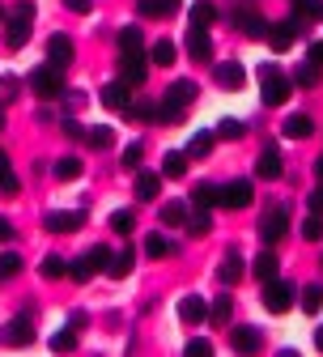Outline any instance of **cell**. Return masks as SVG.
<instances>
[{"label":"cell","instance_id":"6da1fadb","mask_svg":"<svg viewBox=\"0 0 323 357\" xmlns=\"http://www.w3.org/2000/svg\"><path fill=\"white\" fill-rule=\"evenodd\" d=\"M30 26H34V0H17V5L5 13V47L9 52H22L26 47Z\"/></svg>","mask_w":323,"mask_h":357},{"label":"cell","instance_id":"7a4b0ae2","mask_svg":"<svg viewBox=\"0 0 323 357\" xmlns=\"http://www.w3.org/2000/svg\"><path fill=\"white\" fill-rule=\"evenodd\" d=\"M290 89H294V81L281 77L276 64H260V98H264V107H281L290 98Z\"/></svg>","mask_w":323,"mask_h":357},{"label":"cell","instance_id":"3957f363","mask_svg":"<svg viewBox=\"0 0 323 357\" xmlns=\"http://www.w3.org/2000/svg\"><path fill=\"white\" fill-rule=\"evenodd\" d=\"M30 89H34V94L38 98H60L64 94V68H56V64H43V68H34L30 73Z\"/></svg>","mask_w":323,"mask_h":357},{"label":"cell","instance_id":"277c9868","mask_svg":"<svg viewBox=\"0 0 323 357\" xmlns=\"http://www.w3.org/2000/svg\"><path fill=\"white\" fill-rule=\"evenodd\" d=\"M285 234H290V208L276 204V208H268V213L260 217V238L272 247V243H281Z\"/></svg>","mask_w":323,"mask_h":357},{"label":"cell","instance_id":"5b68a950","mask_svg":"<svg viewBox=\"0 0 323 357\" xmlns=\"http://www.w3.org/2000/svg\"><path fill=\"white\" fill-rule=\"evenodd\" d=\"M294 302H298V289H294L290 281H268V285H264V306L272 310V315H285Z\"/></svg>","mask_w":323,"mask_h":357},{"label":"cell","instance_id":"8992f818","mask_svg":"<svg viewBox=\"0 0 323 357\" xmlns=\"http://www.w3.org/2000/svg\"><path fill=\"white\" fill-rule=\"evenodd\" d=\"M302 30H306V22H298V17L268 26V43H272V52H290V47H294V38H298Z\"/></svg>","mask_w":323,"mask_h":357},{"label":"cell","instance_id":"52a82bcc","mask_svg":"<svg viewBox=\"0 0 323 357\" xmlns=\"http://www.w3.org/2000/svg\"><path fill=\"white\" fill-rule=\"evenodd\" d=\"M43 226H47L52 234H77L81 226H85V213L81 208H56V213H47V217H43Z\"/></svg>","mask_w":323,"mask_h":357},{"label":"cell","instance_id":"ba28073f","mask_svg":"<svg viewBox=\"0 0 323 357\" xmlns=\"http://www.w3.org/2000/svg\"><path fill=\"white\" fill-rule=\"evenodd\" d=\"M119 77H123L128 85H141V81L149 77V60H145V52H119Z\"/></svg>","mask_w":323,"mask_h":357},{"label":"cell","instance_id":"9c48e42d","mask_svg":"<svg viewBox=\"0 0 323 357\" xmlns=\"http://www.w3.org/2000/svg\"><path fill=\"white\" fill-rule=\"evenodd\" d=\"M251 200H255L251 178H234V183H225V188H221V208H247Z\"/></svg>","mask_w":323,"mask_h":357},{"label":"cell","instance_id":"30bf717a","mask_svg":"<svg viewBox=\"0 0 323 357\" xmlns=\"http://www.w3.org/2000/svg\"><path fill=\"white\" fill-rule=\"evenodd\" d=\"M103 107H107V111H128V107H132V85H128L123 77L103 85Z\"/></svg>","mask_w":323,"mask_h":357},{"label":"cell","instance_id":"8fae6325","mask_svg":"<svg viewBox=\"0 0 323 357\" xmlns=\"http://www.w3.org/2000/svg\"><path fill=\"white\" fill-rule=\"evenodd\" d=\"M183 47H188V56H192L196 64H209V60H213V38H209V30H200V26L188 30V43H183Z\"/></svg>","mask_w":323,"mask_h":357},{"label":"cell","instance_id":"7c38bea8","mask_svg":"<svg viewBox=\"0 0 323 357\" xmlns=\"http://www.w3.org/2000/svg\"><path fill=\"white\" fill-rule=\"evenodd\" d=\"M73 56H77V47H73V38H68V34H52V38H47V64L68 68Z\"/></svg>","mask_w":323,"mask_h":357},{"label":"cell","instance_id":"4fadbf2b","mask_svg":"<svg viewBox=\"0 0 323 357\" xmlns=\"http://www.w3.org/2000/svg\"><path fill=\"white\" fill-rule=\"evenodd\" d=\"M179 319H183V324H192V328H196V324H204V319H209V302H204L200 294L179 298Z\"/></svg>","mask_w":323,"mask_h":357},{"label":"cell","instance_id":"5bb4252c","mask_svg":"<svg viewBox=\"0 0 323 357\" xmlns=\"http://www.w3.org/2000/svg\"><path fill=\"white\" fill-rule=\"evenodd\" d=\"M230 22H234V26H239L247 38H268V22H264L255 9H239V13L230 17Z\"/></svg>","mask_w":323,"mask_h":357},{"label":"cell","instance_id":"9a60e30c","mask_svg":"<svg viewBox=\"0 0 323 357\" xmlns=\"http://www.w3.org/2000/svg\"><path fill=\"white\" fill-rule=\"evenodd\" d=\"M255 174H260V178H281V149H276V145H264L260 158H255Z\"/></svg>","mask_w":323,"mask_h":357},{"label":"cell","instance_id":"2e32d148","mask_svg":"<svg viewBox=\"0 0 323 357\" xmlns=\"http://www.w3.org/2000/svg\"><path fill=\"white\" fill-rule=\"evenodd\" d=\"M162 102H170V107H179V111H188V107L196 102V81H174V85L166 89Z\"/></svg>","mask_w":323,"mask_h":357},{"label":"cell","instance_id":"e0dca14e","mask_svg":"<svg viewBox=\"0 0 323 357\" xmlns=\"http://www.w3.org/2000/svg\"><path fill=\"white\" fill-rule=\"evenodd\" d=\"M213 77H217V85H221V89H243V81H247V73H243V64H239V60L217 64V68H213Z\"/></svg>","mask_w":323,"mask_h":357},{"label":"cell","instance_id":"ac0fdd59","mask_svg":"<svg viewBox=\"0 0 323 357\" xmlns=\"http://www.w3.org/2000/svg\"><path fill=\"white\" fill-rule=\"evenodd\" d=\"M230 344H234L239 353H255V349L264 344V336H260L255 328H247V324H239V328H230Z\"/></svg>","mask_w":323,"mask_h":357},{"label":"cell","instance_id":"d6986e66","mask_svg":"<svg viewBox=\"0 0 323 357\" xmlns=\"http://www.w3.org/2000/svg\"><path fill=\"white\" fill-rule=\"evenodd\" d=\"M251 273H255V281H260V285H268V281H276L281 264H276V255H272V251H260V255H255V264H251Z\"/></svg>","mask_w":323,"mask_h":357},{"label":"cell","instance_id":"ffe728a7","mask_svg":"<svg viewBox=\"0 0 323 357\" xmlns=\"http://www.w3.org/2000/svg\"><path fill=\"white\" fill-rule=\"evenodd\" d=\"M217 281H221V285H239V281H243V255H239V251H230V255L221 259Z\"/></svg>","mask_w":323,"mask_h":357},{"label":"cell","instance_id":"44dd1931","mask_svg":"<svg viewBox=\"0 0 323 357\" xmlns=\"http://www.w3.org/2000/svg\"><path fill=\"white\" fill-rule=\"evenodd\" d=\"M5 340H9V344H30V340H34V324H30L26 315L9 319V324H5Z\"/></svg>","mask_w":323,"mask_h":357},{"label":"cell","instance_id":"7402d4cb","mask_svg":"<svg viewBox=\"0 0 323 357\" xmlns=\"http://www.w3.org/2000/svg\"><path fill=\"white\" fill-rule=\"evenodd\" d=\"M158 192H162V174H153V170L136 174V200H158Z\"/></svg>","mask_w":323,"mask_h":357},{"label":"cell","instance_id":"603a6c76","mask_svg":"<svg viewBox=\"0 0 323 357\" xmlns=\"http://www.w3.org/2000/svg\"><path fill=\"white\" fill-rule=\"evenodd\" d=\"M68 277H73V281H81V285L98 277V264H94V259H89V251H81V255H77V259L68 264Z\"/></svg>","mask_w":323,"mask_h":357},{"label":"cell","instance_id":"cb8c5ba5","mask_svg":"<svg viewBox=\"0 0 323 357\" xmlns=\"http://www.w3.org/2000/svg\"><path fill=\"white\" fill-rule=\"evenodd\" d=\"M281 132H285L290 141H306L310 132H315V119H310V115H290V119L281 123Z\"/></svg>","mask_w":323,"mask_h":357},{"label":"cell","instance_id":"d4e9b609","mask_svg":"<svg viewBox=\"0 0 323 357\" xmlns=\"http://www.w3.org/2000/svg\"><path fill=\"white\" fill-rule=\"evenodd\" d=\"M174 60H179V47H174L170 38H158L153 47H149V64H158V68H170Z\"/></svg>","mask_w":323,"mask_h":357},{"label":"cell","instance_id":"484cf974","mask_svg":"<svg viewBox=\"0 0 323 357\" xmlns=\"http://www.w3.org/2000/svg\"><path fill=\"white\" fill-rule=\"evenodd\" d=\"M132 264H136V251H132V247H128V251H115V255H111V264H107V277L123 281V277L132 273Z\"/></svg>","mask_w":323,"mask_h":357},{"label":"cell","instance_id":"4316f807","mask_svg":"<svg viewBox=\"0 0 323 357\" xmlns=\"http://www.w3.org/2000/svg\"><path fill=\"white\" fill-rule=\"evenodd\" d=\"M230 315H234V298H230V294H217L213 306H209V319L221 324V328H230Z\"/></svg>","mask_w":323,"mask_h":357},{"label":"cell","instance_id":"83f0119b","mask_svg":"<svg viewBox=\"0 0 323 357\" xmlns=\"http://www.w3.org/2000/svg\"><path fill=\"white\" fill-rule=\"evenodd\" d=\"M38 273H43V281H60V277H68V259L64 255H43Z\"/></svg>","mask_w":323,"mask_h":357},{"label":"cell","instance_id":"f1b7e54d","mask_svg":"<svg viewBox=\"0 0 323 357\" xmlns=\"http://www.w3.org/2000/svg\"><path fill=\"white\" fill-rule=\"evenodd\" d=\"M85 145L89 149H111L115 145V132L107 123H94V128H85Z\"/></svg>","mask_w":323,"mask_h":357},{"label":"cell","instance_id":"f546056e","mask_svg":"<svg viewBox=\"0 0 323 357\" xmlns=\"http://www.w3.org/2000/svg\"><path fill=\"white\" fill-rule=\"evenodd\" d=\"M145 255H149V259H166V255H174V243L158 230V234H149V238H145Z\"/></svg>","mask_w":323,"mask_h":357},{"label":"cell","instance_id":"4dcf8cb0","mask_svg":"<svg viewBox=\"0 0 323 357\" xmlns=\"http://www.w3.org/2000/svg\"><path fill=\"white\" fill-rule=\"evenodd\" d=\"M162 226H188V204H183V200H166L162 204Z\"/></svg>","mask_w":323,"mask_h":357},{"label":"cell","instance_id":"1f68e13d","mask_svg":"<svg viewBox=\"0 0 323 357\" xmlns=\"http://www.w3.org/2000/svg\"><path fill=\"white\" fill-rule=\"evenodd\" d=\"M298 22H323V0H294Z\"/></svg>","mask_w":323,"mask_h":357},{"label":"cell","instance_id":"d6a6232c","mask_svg":"<svg viewBox=\"0 0 323 357\" xmlns=\"http://www.w3.org/2000/svg\"><path fill=\"white\" fill-rule=\"evenodd\" d=\"M188 174V153H166L162 158V178H183Z\"/></svg>","mask_w":323,"mask_h":357},{"label":"cell","instance_id":"836d02e7","mask_svg":"<svg viewBox=\"0 0 323 357\" xmlns=\"http://www.w3.org/2000/svg\"><path fill=\"white\" fill-rule=\"evenodd\" d=\"M52 174L60 178V183H73V178H81V158H60L52 166Z\"/></svg>","mask_w":323,"mask_h":357},{"label":"cell","instance_id":"e575fe53","mask_svg":"<svg viewBox=\"0 0 323 357\" xmlns=\"http://www.w3.org/2000/svg\"><path fill=\"white\" fill-rule=\"evenodd\" d=\"M192 200H196L200 208H213V204H221V188H217V183H196Z\"/></svg>","mask_w":323,"mask_h":357},{"label":"cell","instance_id":"d590c367","mask_svg":"<svg viewBox=\"0 0 323 357\" xmlns=\"http://www.w3.org/2000/svg\"><path fill=\"white\" fill-rule=\"evenodd\" d=\"M111 230H115V234H132V230H136V213H132V208H115V213H111Z\"/></svg>","mask_w":323,"mask_h":357},{"label":"cell","instance_id":"8d00e7d4","mask_svg":"<svg viewBox=\"0 0 323 357\" xmlns=\"http://www.w3.org/2000/svg\"><path fill=\"white\" fill-rule=\"evenodd\" d=\"M188 230H192L196 238L213 230V217H209V208H200V204H196V213H188Z\"/></svg>","mask_w":323,"mask_h":357},{"label":"cell","instance_id":"74e56055","mask_svg":"<svg viewBox=\"0 0 323 357\" xmlns=\"http://www.w3.org/2000/svg\"><path fill=\"white\" fill-rule=\"evenodd\" d=\"M209 149H213V132H196L183 153H188V158H209Z\"/></svg>","mask_w":323,"mask_h":357},{"label":"cell","instance_id":"f35d334b","mask_svg":"<svg viewBox=\"0 0 323 357\" xmlns=\"http://www.w3.org/2000/svg\"><path fill=\"white\" fill-rule=\"evenodd\" d=\"M302 310H306V315H319V310H323V285H306L302 289Z\"/></svg>","mask_w":323,"mask_h":357},{"label":"cell","instance_id":"ab89813d","mask_svg":"<svg viewBox=\"0 0 323 357\" xmlns=\"http://www.w3.org/2000/svg\"><path fill=\"white\" fill-rule=\"evenodd\" d=\"M52 349H56V353H73V349H77V328H73V324L60 328V332L52 336Z\"/></svg>","mask_w":323,"mask_h":357},{"label":"cell","instance_id":"60d3db41","mask_svg":"<svg viewBox=\"0 0 323 357\" xmlns=\"http://www.w3.org/2000/svg\"><path fill=\"white\" fill-rule=\"evenodd\" d=\"M141 47H145L141 30H136V26H123V30H119V52H141Z\"/></svg>","mask_w":323,"mask_h":357},{"label":"cell","instance_id":"b9f144b4","mask_svg":"<svg viewBox=\"0 0 323 357\" xmlns=\"http://www.w3.org/2000/svg\"><path fill=\"white\" fill-rule=\"evenodd\" d=\"M213 22H217V9L209 5V0H200V5L192 9V26H200V30H209Z\"/></svg>","mask_w":323,"mask_h":357},{"label":"cell","instance_id":"7bdbcfd3","mask_svg":"<svg viewBox=\"0 0 323 357\" xmlns=\"http://www.w3.org/2000/svg\"><path fill=\"white\" fill-rule=\"evenodd\" d=\"M294 85H302V89H315V85H319V64H310V60H306V64L294 73Z\"/></svg>","mask_w":323,"mask_h":357},{"label":"cell","instance_id":"ee69618b","mask_svg":"<svg viewBox=\"0 0 323 357\" xmlns=\"http://www.w3.org/2000/svg\"><path fill=\"white\" fill-rule=\"evenodd\" d=\"M243 132H247L243 119H221V123H217V137H221V141H243Z\"/></svg>","mask_w":323,"mask_h":357},{"label":"cell","instance_id":"f6af8a7d","mask_svg":"<svg viewBox=\"0 0 323 357\" xmlns=\"http://www.w3.org/2000/svg\"><path fill=\"white\" fill-rule=\"evenodd\" d=\"M17 273H22V255L5 251V255H0V281H13Z\"/></svg>","mask_w":323,"mask_h":357},{"label":"cell","instance_id":"bcb514c9","mask_svg":"<svg viewBox=\"0 0 323 357\" xmlns=\"http://www.w3.org/2000/svg\"><path fill=\"white\" fill-rule=\"evenodd\" d=\"M302 238H306V243H319V238H323V213H310V217L302 221Z\"/></svg>","mask_w":323,"mask_h":357},{"label":"cell","instance_id":"7dc6e473","mask_svg":"<svg viewBox=\"0 0 323 357\" xmlns=\"http://www.w3.org/2000/svg\"><path fill=\"white\" fill-rule=\"evenodd\" d=\"M141 158H145V145H141V141H132V145L123 149L119 162H123V170H136V166H141Z\"/></svg>","mask_w":323,"mask_h":357},{"label":"cell","instance_id":"c3c4849f","mask_svg":"<svg viewBox=\"0 0 323 357\" xmlns=\"http://www.w3.org/2000/svg\"><path fill=\"white\" fill-rule=\"evenodd\" d=\"M153 123H183V111H179V107H170V102H158Z\"/></svg>","mask_w":323,"mask_h":357},{"label":"cell","instance_id":"681fc988","mask_svg":"<svg viewBox=\"0 0 323 357\" xmlns=\"http://www.w3.org/2000/svg\"><path fill=\"white\" fill-rule=\"evenodd\" d=\"M0 196H17V174H13V166L0 170Z\"/></svg>","mask_w":323,"mask_h":357},{"label":"cell","instance_id":"f907efd6","mask_svg":"<svg viewBox=\"0 0 323 357\" xmlns=\"http://www.w3.org/2000/svg\"><path fill=\"white\" fill-rule=\"evenodd\" d=\"M153 111H158L153 102H132V107H128L132 119H145V123H153Z\"/></svg>","mask_w":323,"mask_h":357},{"label":"cell","instance_id":"816d5d0a","mask_svg":"<svg viewBox=\"0 0 323 357\" xmlns=\"http://www.w3.org/2000/svg\"><path fill=\"white\" fill-rule=\"evenodd\" d=\"M209 353H213V340H204V336L188 340V357H209Z\"/></svg>","mask_w":323,"mask_h":357},{"label":"cell","instance_id":"f5cc1de1","mask_svg":"<svg viewBox=\"0 0 323 357\" xmlns=\"http://www.w3.org/2000/svg\"><path fill=\"white\" fill-rule=\"evenodd\" d=\"M136 13L141 17H162V0H136Z\"/></svg>","mask_w":323,"mask_h":357},{"label":"cell","instance_id":"db71d44e","mask_svg":"<svg viewBox=\"0 0 323 357\" xmlns=\"http://www.w3.org/2000/svg\"><path fill=\"white\" fill-rule=\"evenodd\" d=\"M64 5H68V13H89V9H94V0H64Z\"/></svg>","mask_w":323,"mask_h":357},{"label":"cell","instance_id":"11a10c76","mask_svg":"<svg viewBox=\"0 0 323 357\" xmlns=\"http://www.w3.org/2000/svg\"><path fill=\"white\" fill-rule=\"evenodd\" d=\"M0 243H13V221L0 217Z\"/></svg>","mask_w":323,"mask_h":357},{"label":"cell","instance_id":"9f6ffc18","mask_svg":"<svg viewBox=\"0 0 323 357\" xmlns=\"http://www.w3.org/2000/svg\"><path fill=\"white\" fill-rule=\"evenodd\" d=\"M306 204H310V213H323V188H315V192H310V200H306Z\"/></svg>","mask_w":323,"mask_h":357},{"label":"cell","instance_id":"6f0895ef","mask_svg":"<svg viewBox=\"0 0 323 357\" xmlns=\"http://www.w3.org/2000/svg\"><path fill=\"white\" fill-rule=\"evenodd\" d=\"M60 128H64V137H85V132H81V123H77V119H64Z\"/></svg>","mask_w":323,"mask_h":357},{"label":"cell","instance_id":"680465c9","mask_svg":"<svg viewBox=\"0 0 323 357\" xmlns=\"http://www.w3.org/2000/svg\"><path fill=\"white\" fill-rule=\"evenodd\" d=\"M310 64H319V68H323V38H319V43H310Z\"/></svg>","mask_w":323,"mask_h":357},{"label":"cell","instance_id":"91938a15","mask_svg":"<svg viewBox=\"0 0 323 357\" xmlns=\"http://www.w3.org/2000/svg\"><path fill=\"white\" fill-rule=\"evenodd\" d=\"M174 9H179V0H162V17H170Z\"/></svg>","mask_w":323,"mask_h":357},{"label":"cell","instance_id":"94428289","mask_svg":"<svg viewBox=\"0 0 323 357\" xmlns=\"http://www.w3.org/2000/svg\"><path fill=\"white\" fill-rule=\"evenodd\" d=\"M315 349H319V353H323V324H319V328H315Z\"/></svg>","mask_w":323,"mask_h":357},{"label":"cell","instance_id":"6125c7cd","mask_svg":"<svg viewBox=\"0 0 323 357\" xmlns=\"http://www.w3.org/2000/svg\"><path fill=\"white\" fill-rule=\"evenodd\" d=\"M0 170H9V153L5 149H0Z\"/></svg>","mask_w":323,"mask_h":357},{"label":"cell","instance_id":"be15d7a7","mask_svg":"<svg viewBox=\"0 0 323 357\" xmlns=\"http://www.w3.org/2000/svg\"><path fill=\"white\" fill-rule=\"evenodd\" d=\"M315 174H319V178H323V153H319V162H315Z\"/></svg>","mask_w":323,"mask_h":357},{"label":"cell","instance_id":"e7e4bbea","mask_svg":"<svg viewBox=\"0 0 323 357\" xmlns=\"http://www.w3.org/2000/svg\"><path fill=\"white\" fill-rule=\"evenodd\" d=\"M0 22H5V5H0Z\"/></svg>","mask_w":323,"mask_h":357},{"label":"cell","instance_id":"03108f58","mask_svg":"<svg viewBox=\"0 0 323 357\" xmlns=\"http://www.w3.org/2000/svg\"><path fill=\"white\" fill-rule=\"evenodd\" d=\"M0 128H5V115H0Z\"/></svg>","mask_w":323,"mask_h":357}]
</instances>
